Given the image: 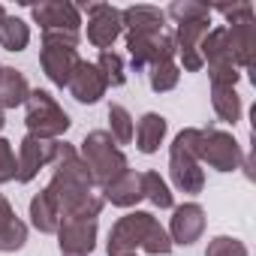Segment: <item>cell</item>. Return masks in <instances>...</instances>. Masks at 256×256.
<instances>
[{"mask_svg":"<svg viewBox=\"0 0 256 256\" xmlns=\"http://www.w3.org/2000/svg\"><path fill=\"white\" fill-rule=\"evenodd\" d=\"M211 106L223 124H238L241 120V96L232 84H211Z\"/></svg>","mask_w":256,"mask_h":256,"instance_id":"obj_20","label":"cell"},{"mask_svg":"<svg viewBox=\"0 0 256 256\" xmlns=\"http://www.w3.org/2000/svg\"><path fill=\"white\" fill-rule=\"evenodd\" d=\"M66 90H70V96H72V100H78V102H88V106H90V102H96V100L108 90V84H106L102 72L96 70V64L82 60V64L76 66V72H72V78H70Z\"/></svg>","mask_w":256,"mask_h":256,"instance_id":"obj_15","label":"cell"},{"mask_svg":"<svg viewBox=\"0 0 256 256\" xmlns=\"http://www.w3.org/2000/svg\"><path fill=\"white\" fill-rule=\"evenodd\" d=\"M142 199H148L151 205H157V208H175V202H172V190H169V184L160 178V172H142Z\"/></svg>","mask_w":256,"mask_h":256,"instance_id":"obj_24","label":"cell"},{"mask_svg":"<svg viewBox=\"0 0 256 256\" xmlns=\"http://www.w3.org/2000/svg\"><path fill=\"white\" fill-rule=\"evenodd\" d=\"M166 18H175V24H184V22H199V18H211V6L205 4H196V0H178L169 10H163Z\"/></svg>","mask_w":256,"mask_h":256,"instance_id":"obj_27","label":"cell"},{"mask_svg":"<svg viewBox=\"0 0 256 256\" xmlns=\"http://www.w3.org/2000/svg\"><path fill=\"white\" fill-rule=\"evenodd\" d=\"M54 145H58V139H40V136H30V133H28V136L22 139V145H18V154H16V160H18V175H16V181H18V184H30V181L40 175V169L52 166Z\"/></svg>","mask_w":256,"mask_h":256,"instance_id":"obj_9","label":"cell"},{"mask_svg":"<svg viewBox=\"0 0 256 256\" xmlns=\"http://www.w3.org/2000/svg\"><path fill=\"white\" fill-rule=\"evenodd\" d=\"M78 12H88V42L102 52H108L114 40L124 34L120 10L112 4H82Z\"/></svg>","mask_w":256,"mask_h":256,"instance_id":"obj_8","label":"cell"},{"mask_svg":"<svg viewBox=\"0 0 256 256\" xmlns=\"http://www.w3.org/2000/svg\"><path fill=\"white\" fill-rule=\"evenodd\" d=\"M166 232H169L172 244L190 247L193 241H199L202 232H205V211H202V205L199 202H184V205L172 208V223H169Z\"/></svg>","mask_w":256,"mask_h":256,"instance_id":"obj_13","label":"cell"},{"mask_svg":"<svg viewBox=\"0 0 256 256\" xmlns=\"http://www.w3.org/2000/svg\"><path fill=\"white\" fill-rule=\"evenodd\" d=\"M226 48H229V58L238 66L250 70L253 66V54H256V22L253 18H241V22H232L226 24Z\"/></svg>","mask_w":256,"mask_h":256,"instance_id":"obj_14","label":"cell"},{"mask_svg":"<svg viewBox=\"0 0 256 256\" xmlns=\"http://www.w3.org/2000/svg\"><path fill=\"white\" fill-rule=\"evenodd\" d=\"M108 136L114 139V145H130L133 142V133H136V120L130 118V112H126L124 106L112 102L108 106Z\"/></svg>","mask_w":256,"mask_h":256,"instance_id":"obj_23","label":"cell"},{"mask_svg":"<svg viewBox=\"0 0 256 256\" xmlns=\"http://www.w3.org/2000/svg\"><path fill=\"white\" fill-rule=\"evenodd\" d=\"M148 70H151V72H148L151 90H157V94L172 90V88L178 84V78H181V66H178L175 60H163V64H154V66H148Z\"/></svg>","mask_w":256,"mask_h":256,"instance_id":"obj_25","label":"cell"},{"mask_svg":"<svg viewBox=\"0 0 256 256\" xmlns=\"http://www.w3.org/2000/svg\"><path fill=\"white\" fill-rule=\"evenodd\" d=\"M102 199L118 208H133L142 199V175L136 169H124L118 178H112L102 187Z\"/></svg>","mask_w":256,"mask_h":256,"instance_id":"obj_16","label":"cell"},{"mask_svg":"<svg viewBox=\"0 0 256 256\" xmlns=\"http://www.w3.org/2000/svg\"><path fill=\"white\" fill-rule=\"evenodd\" d=\"M12 217H16V214H12V205L6 202V196H4V193H0V229H4Z\"/></svg>","mask_w":256,"mask_h":256,"instance_id":"obj_33","label":"cell"},{"mask_svg":"<svg viewBox=\"0 0 256 256\" xmlns=\"http://www.w3.org/2000/svg\"><path fill=\"white\" fill-rule=\"evenodd\" d=\"M58 244L60 253H78L88 256L96 244V220H84V217H64L58 226Z\"/></svg>","mask_w":256,"mask_h":256,"instance_id":"obj_12","label":"cell"},{"mask_svg":"<svg viewBox=\"0 0 256 256\" xmlns=\"http://www.w3.org/2000/svg\"><path fill=\"white\" fill-rule=\"evenodd\" d=\"M28 114H24V124H28V133L30 136H40V139H58L70 130V114L60 108V102L48 94V90H30L28 96Z\"/></svg>","mask_w":256,"mask_h":256,"instance_id":"obj_4","label":"cell"},{"mask_svg":"<svg viewBox=\"0 0 256 256\" xmlns=\"http://www.w3.org/2000/svg\"><path fill=\"white\" fill-rule=\"evenodd\" d=\"M142 250H145V253H151V256H169V253H172V238H169L166 226H163L157 217L151 220V226H148V232H145Z\"/></svg>","mask_w":256,"mask_h":256,"instance_id":"obj_26","label":"cell"},{"mask_svg":"<svg viewBox=\"0 0 256 256\" xmlns=\"http://www.w3.org/2000/svg\"><path fill=\"white\" fill-rule=\"evenodd\" d=\"M199 163H208L217 172H232L244 163V151L232 133L217 130V126H205L202 145H199Z\"/></svg>","mask_w":256,"mask_h":256,"instance_id":"obj_5","label":"cell"},{"mask_svg":"<svg viewBox=\"0 0 256 256\" xmlns=\"http://www.w3.org/2000/svg\"><path fill=\"white\" fill-rule=\"evenodd\" d=\"M30 96V84L22 70L16 66H0V108H16L24 106Z\"/></svg>","mask_w":256,"mask_h":256,"instance_id":"obj_19","label":"cell"},{"mask_svg":"<svg viewBox=\"0 0 256 256\" xmlns=\"http://www.w3.org/2000/svg\"><path fill=\"white\" fill-rule=\"evenodd\" d=\"M208 24H211V18H199V22H184L175 30V58H181V66L187 72H199L202 70L199 46H202L205 34L211 30Z\"/></svg>","mask_w":256,"mask_h":256,"instance_id":"obj_11","label":"cell"},{"mask_svg":"<svg viewBox=\"0 0 256 256\" xmlns=\"http://www.w3.org/2000/svg\"><path fill=\"white\" fill-rule=\"evenodd\" d=\"M96 70L102 72L106 84L108 88H120L126 82V72H124V58L118 52H100V60H96Z\"/></svg>","mask_w":256,"mask_h":256,"instance_id":"obj_28","label":"cell"},{"mask_svg":"<svg viewBox=\"0 0 256 256\" xmlns=\"http://www.w3.org/2000/svg\"><path fill=\"white\" fill-rule=\"evenodd\" d=\"M4 124H6V118H4V108H0V130H4Z\"/></svg>","mask_w":256,"mask_h":256,"instance_id":"obj_34","label":"cell"},{"mask_svg":"<svg viewBox=\"0 0 256 256\" xmlns=\"http://www.w3.org/2000/svg\"><path fill=\"white\" fill-rule=\"evenodd\" d=\"M64 256H78V253H64Z\"/></svg>","mask_w":256,"mask_h":256,"instance_id":"obj_36","label":"cell"},{"mask_svg":"<svg viewBox=\"0 0 256 256\" xmlns=\"http://www.w3.org/2000/svg\"><path fill=\"white\" fill-rule=\"evenodd\" d=\"M120 24L126 34H160L166 30V12L157 6H126L120 10Z\"/></svg>","mask_w":256,"mask_h":256,"instance_id":"obj_17","label":"cell"},{"mask_svg":"<svg viewBox=\"0 0 256 256\" xmlns=\"http://www.w3.org/2000/svg\"><path fill=\"white\" fill-rule=\"evenodd\" d=\"M30 223H34V229H40L42 235H54L58 226H60L58 205L52 202V196H48L46 190L30 199Z\"/></svg>","mask_w":256,"mask_h":256,"instance_id":"obj_21","label":"cell"},{"mask_svg":"<svg viewBox=\"0 0 256 256\" xmlns=\"http://www.w3.org/2000/svg\"><path fill=\"white\" fill-rule=\"evenodd\" d=\"M78 157H82L84 166L90 169L94 187H106V184H108L112 178H118L124 169H130V166H126L124 151L114 145V139L108 136V130H94V133H88L84 142H82Z\"/></svg>","mask_w":256,"mask_h":256,"instance_id":"obj_3","label":"cell"},{"mask_svg":"<svg viewBox=\"0 0 256 256\" xmlns=\"http://www.w3.org/2000/svg\"><path fill=\"white\" fill-rule=\"evenodd\" d=\"M126 48H130V64L133 70H145L163 60H175V34L160 30V34H126Z\"/></svg>","mask_w":256,"mask_h":256,"instance_id":"obj_6","label":"cell"},{"mask_svg":"<svg viewBox=\"0 0 256 256\" xmlns=\"http://www.w3.org/2000/svg\"><path fill=\"white\" fill-rule=\"evenodd\" d=\"M199 145H202V130L187 126V130H181L175 136V142L169 148V175L181 193H202V187H205Z\"/></svg>","mask_w":256,"mask_h":256,"instance_id":"obj_1","label":"cell"},{"mask_svg":"<svg viewBox=\"0 0 256 256\" xmlns=\"http://www.w3.org/2000/svg\"><path fill=\"white\" fill-rule=\"evenodd\" d=\"M30 42V28L18 16H4L0 18V46L6 52H24Z\"/></svg>","mask_w":256,"mask_h":256,"instance_id":"obj_22","label":"cell"},{"mask_svg":"<svg viewBox=\"0 0 256 256\" xmlns=\"http://www.w3.org/2000/svg\"><path fill=\"white\" fill-rule=\"evenodd\" d=\"M4 16H6V10H4V6H0V18H4Z\"/></svg>","mask_w":256,"mask_h":256,"instance_id":"obj_35","label":"cell"},{"mask_svg":"<svg viewBox=\"0 0 256 256\" xmlns=\"http://www.w3.org/2000/svg\"><path fill=\"white\" fill-rule=\"evenodd\" d=\"M18 175V160H16V151L6 139H0V184L6 181H16Z\"/></svg>","mask_w":256,"mask_h":256,"instance_id":"obj_31","label":"cell"},{"mask_svg":"<svg viewBox=\"0 0 256 256\" xmlns=\"http://www.w3.org/2000/svg\"><path fill=\"white\" fill-rule=\"evenodd\" d=\"M151 220H154V214H148V211L124 214L108 232V247H106L108 256H136V247H142Z\"/></svg>","mask_w":256,"mask_h":256,"instance_id":"obj_7","label":"cell"},{"mask_svg":"<svg viewBox=\"0 0 256 256\" xmlns=\"http://www.w3.org/2000/svg\"><path fill=\"white\" fill-rule=\"evenodd\" d=\"M78 34H66V30H46L42 34V48H40V66L48 76L52 84L66 88L76 66L82 64L78 58Z\"/></svg>","mask_w":256,"mask_h":256,"instance_id":"obj_2","label":"cell"},{"mask_svg":"<svg viewBox=\"0 0 256 256\" xmlns=\"http://www.w3.org/2000/svg\"><path fill=\"white\" fill-rule=\"evenodd\" d=\"M166 130H169V124H166L163 114H157V112H145V114L139 118V124H136V133H133L136 148H139L142 154H154V151H160V145H163V139H166Z\"/></svg>","mask_w":256,"mask_h":256,"instance_id":"obj_18","label":"cell"},{"mask_svg":"<svg viewBox=\"0 0 256 256\" xmlns=\"http://www.w3.org/2000/svg\"><path fill=\"white\" fill-rule=\"evenodd\" d=\"M211 12H220L229 24L241 22V18H253V6L250 4H235V6H211Z\"/></svg>","mask_w":256,"mask_h":256,"instance_id":"obj_32","label":"cell"},{"mask_svg":"<svg viewBox=\"0 0 256 256\" xmlns=\"http://www.w3.org/2000/svg\"><path fill=\"white\" fill-rule=\"evenodd\" d=\"M34 22L46 30H66V34H78L82 30V12L70 0H42V4L30 6Z\"/></svg>","mask_w":256,"mask_h":256,"instance_id":"obj_10","label":"cell"},{"mask_svg":"<svg viewBox=\"0 0 256 256\" xmlns=\"http://www.w3.org/2000/svg\"><path fill=\"white\" fill-rule=\"evenodd\" d=\"M24 244H28V226L18 217H12L4 229H0V253H16Z\"/></svg>","mask_w":256,"mask_h":256,"instance_id":"obj_29","label":"cell"},{"mask_svg":"<svg viewBox=\"0 0 256 256\" xmlns=\"http://www.w3.org/2000/svg\"><path fill=\"white\" fill-rule=\"evenodd\" d=\"M205 256H247V244L232 235H217L208 241Z\"/></svg>","mask_w":256,"mask_h":256,"instance_id":"obj_30","label":"cell"}]
</instances>
